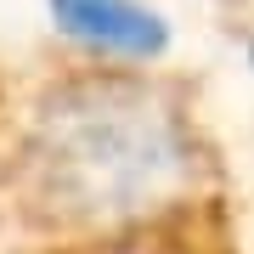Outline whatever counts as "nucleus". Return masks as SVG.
Returning a JSON list of instances; mask_svg holds the SVG:
<instances>
[{"label": "nucleus", "instance_id": "nucleus-1", "mask_svg": "<svg viewBox=\"0 0 254 254\" xmlns=\"http://www.w3.org/2000/svg\"><path fill=\"white\" fill-rule=\"evenodd\" d=\"M232 220V170L198 85L136 51L0 63V254Z\"/></svg>", "mask_w": 254, "mask_h": 254}, {"label": "nucleus", "instance_id": "nucleus-2", "mask_svg": "<svg viewBox=\"0 0 254 254\" xmlns=\"http://www.w3.org/2000/svg\"><path fill=\"white\" fill-rule=\"evenodd\" d=\"M11 254H232V220L158 237H119V243H79V249H11Z\"/></svg>", "mask_w": 254, "mask_h": 254}]
</instances>
